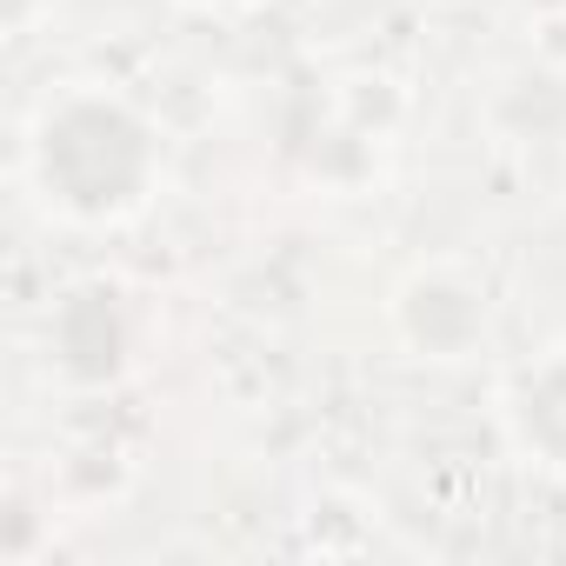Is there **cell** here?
<instances>
[{
  "mask_svg": "<svg viewBox=\"0 0 566 566\" xmlns=\"http://www.w3.org/2000/svg\"><path fill=\"white\" fill-rule=\"evenodd\" d=\"M41 180L74 213H114L147 187V127L114 101H67L41 127Z\"/></svg>",
  "mask_w": 566,
  "mask_h": 566,
  "instance_id": "cell-1",
  "label": "cell"
},
{
  "mask_svg": "<svg viewBox=\"0 0 566 566\" xmlns=\"http://www.w3.org/2000/svg\"><path fill=\"white\" fill-rule=\"evenodd\" d=\"M54 347L74 374H114L120 367V321H114V294H74L61 307V327H54Z\"/></svg>",
  "mask_w": 566,
  "mask_h": 566,
  "instance_id": "cell-2",
  "label": "cell"
},
{
  "mask_svg": "<svg viewBox=\"0 0 566 566\" xmlns=\"http://www.w3.org/2000/svg\"><path fill=\"white\" fill-rule=\"evenodd\" d=\"M513 420H520V440H526L539 460L566 467V360L539 367V374L520 387V407H513Z\"/></svg>",
  "mask_w": 566,
  "mask_h": 566,
  "instance_id": "cell-3",
  "label": "cell"
}]
</instances>
